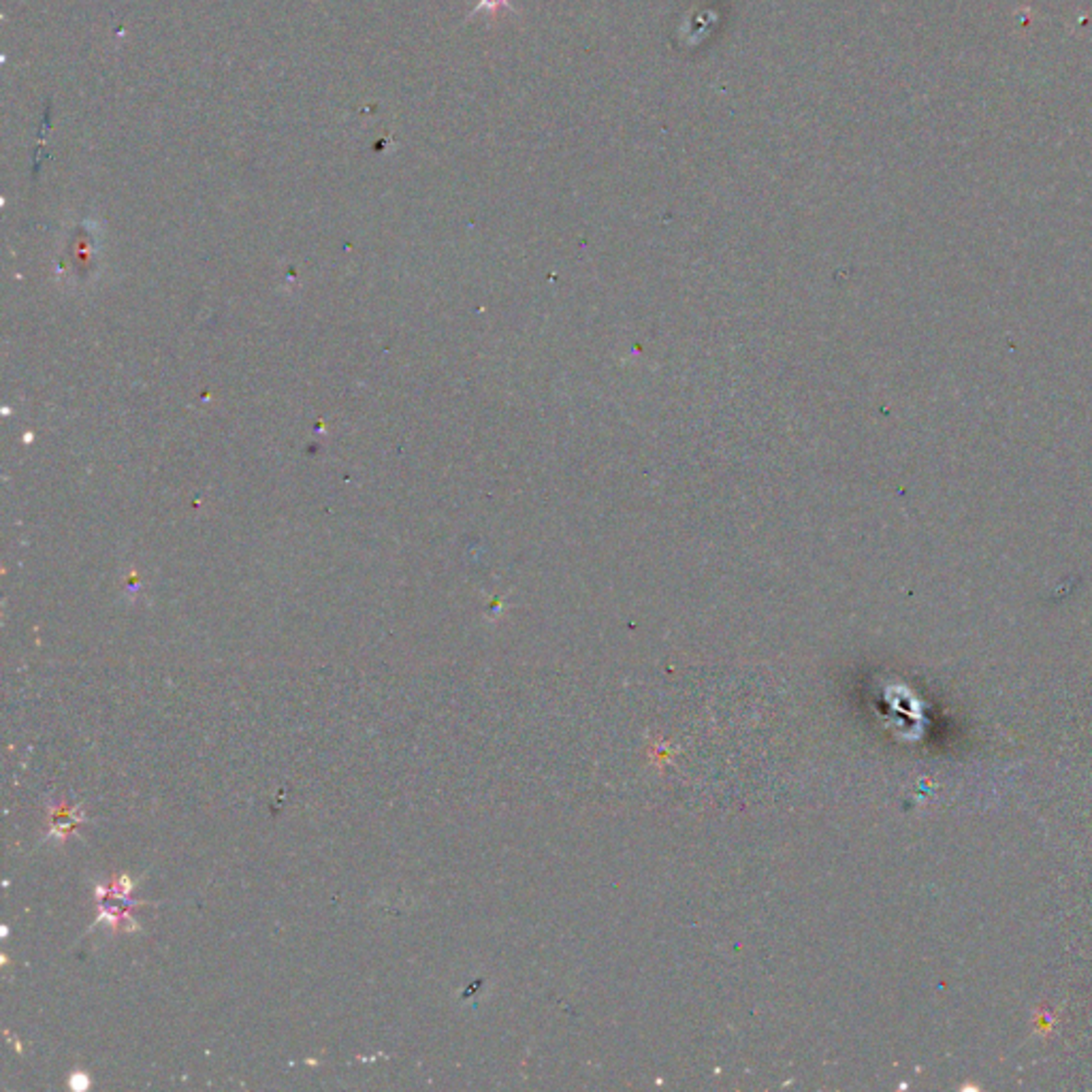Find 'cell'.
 <instances>
[{
	"label": "cell",
	"mask_w": 1092,
	"mask_h": 1092,
	"mask_svg": "<svg viewBox=\"0 0 1092 1092\" xmlns=\"http://www.w3.org/2000/svg\"><path fill=\"white\" fill-rule=\"evenodd\" d=\"M481 11H487L491 18H495L500 11H510V13H518V9L515 5H512V0H478L476 6L472 11L468 13V19H472L476 13Z\"/></svg>",
	"instance_id": "obj_1"
},
{
	"label": "cell",
	"mask_w": 1092,
	"mask_h": 1092,
	"mask_svg": "<svg viewBox=\"0 0 1092 1092\" xmlns=\"http://www.w3.org/2000/svg\"><path fill=\"white\" fill-rule=\"evenodd\" d=\"M68 1086H71L75 1092H84V1090L90 1088V1077H88V1074H84V1071H75V1074H71V1077H68Z\"/></svg>",
	"instance_id": "obj_2"
}]
</instances>
